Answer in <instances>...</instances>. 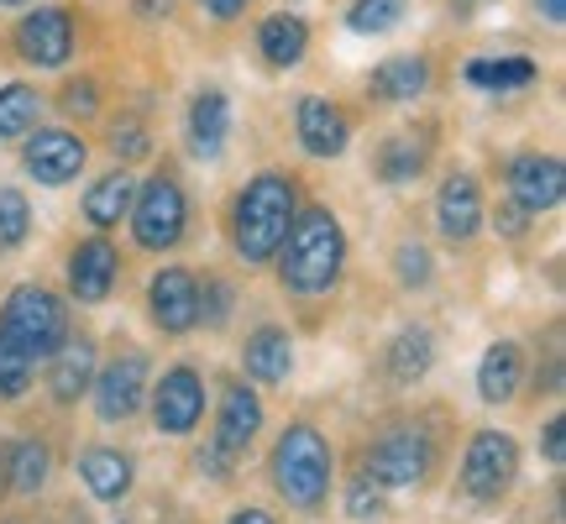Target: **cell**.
I'll return each mask as SVG.
<instances>
[{"mask_svg": "<svg viewBox=\"0 0 566 524\" xmlns=\"http://www.w3.org/2000/svg\"><path fill=\"white\" fill-rule=\"evenodd\" d=\"M27 231H32V210H27V200H21L17 189H0V247L27 242Z\"/></svg>", "mask_w": 566, "mask_h": 524, "instance_id": "32", "label": "cell"}, {"mask_svg": "<svg viewBox=\"0 0 566 524\" xmlns=\"http://www.w3.org/2000/svg\"><path fill=\"white\" fill-rule=\"evenodd\" d=\"M17 48H21V59L38 63V69H63L69 53H74V21H69V11H59V6L32 11L17 27Z\"/></svg>", "mask_w": 566, "mask_h": 524, "instance_id": "9", "label": "cell"}, {"mask_svg": "<svg viewBox=\"0 0 566 524\" xmlns=\"http://www.w3.org/2000/svg\"><path fill=\"white\" fill-rule=\"evenodd\" d=\"M430 357H436V346H430V331H405L399 342L388 346V373L399 378V384H415L430 373Z\"/></svg>", "mask_w": 566, "mask_h": 524, "instance_id": "27", "label": "cell"}, {"mask_svg": "<svg viewBox=\"0 0 566 524\" xmlns=\"http://www.w3.org/2000/svg\"><path fill=\"white\" fill-rule=\"evenodd\" d=\"M0 342L17 346L21 357H53L69 342V315L59 294H48L38 283H21L0 310Z\"/></svg>", "mask_w": 566, "mask_h": 524, "instance_id": "4", "label": "cell"}, {"mask_svg": "<svg viewBox=\"0 0 566 524\" xmlns=\"http://www.w3.org/2000/svg\"><path fill=\"white\" fill-rule=\"evenodd\" d=\"M273 483L294 509H321L331 493V446L310 425H289L273 446Z\"/></svg>", "mask_w": 566, "mask_h": 524, "instance_id": "3", "label": "cell"}, {"mask_svg": "<svg viewBox=\"0 0 566 524\" xmlns=\"http://www.w3.org/2000/svg\"><path fill=\"white\" fill-rule=\"evenodd\" d=\"M32 384V357H21L17 346L0 342V399H21Z\"/></svg>", "mask_w": 566, "mask_h": 524, "instance_id": "33", "label": "cell"}, {"mask_svg": "<svg viewBox=\"0 0 566 524\" xmlns=\"http://www.w3.org/2000/svg\"><path fill=\"white\" fill-rule=\"evenodd\" d=\"M48 446H38V441H21L17 446V457H11V488L17 493H38L42 483H48Z\"/></svg>", "mask_w": 566, "mask_h": 524, "instance_id": "31", "label": "cell"}, {"mask_svg": "<svg viewBox=\"0 0 566 524\" xmlns=\"http://www.w3.org/2000/svg\"><path fill=\"white\" fill-rule=\"evenodd\" d=\"M247 378H258V384H283L289 378V367H294V352H289V336H283L279 325H263V331H252L247 336Z\"/></svg>", "mask_w": 566, "mask_h": 524, "instance_id": "19", "label": "cell"}, {"mask_svg": "<svg viewBox=\"0 0 566 524\" xmlns=\"http://www.w3.org/2000/svg\"><path fill=\"white\" fill-rule=\"evenodd\" d=\"M0 6H27V0H0Z\"/></svg>", "mask_w": 566, "mask_h": 524, "instance_id": "44", "label": "cell"}, {"mask_svg": "<svg viewBox=\"0 0 566 524\" xmlns=\"http://www.w3.org/2000/svg\"><path fill=\"white\" fill-rule=\"evenodd\" d=\"M283 242H289L283 247V262H279L283 289H294V294H325L331 283L342 279L346 237L331 210H304V216H294Z\"/></svg>", "mask_w": 566, "mask_h": 524, "instance_id": "1", "label": "cell"}, {"mask_svg": "<svg viewBox=\"0 0 566 524\" xmlns=\"http://www.w3.org/2000/svg\"><path fill=\"white\" fill-rule=\"evenodd\" d=\"M147 304H153V321L163 331H189L200 321V283L189 279L184 268H163L153 289H147Z\"/></svg>", "mask_w": 566, "mask_h": 524, "instance_id": "13", "label": "cell"}, {"mask_svg": "<svg viewBox=\"0 0 566 524\" xmlns=\"http://www.w3.org/2000/svg\"><path fill=\"white\" fill-rule=\"evenodd\" d=\"M142 394H147V357L142 352H126L116 363L101 373V384H95V409H101V420H132L142 409Z\"/></svg>", "mask_w": 566, "mask_h": 524, "instance_id": "10", "label": "cell"}, {"mask_svg": "<svg viewBox=\"0 0 566 524\" xmlns=\"http://www.w3.org/2000/svg\"><path fill=\"white\" fill-rule=\"evenodd\" d=\"M530 80H535V63L530 59H478V63H467V84L493 90V95H504V90H525Z\"/></svg>", "mask_w": 566, "mask_h": 524, "instance_id": "26", "label": "cell"}, {"mask_svg": "<svg viewBox=\"0 0 566 524\" xmlns=\"http://www.w3.org/2000/svg\"><path fill=\"white\" fill-rule=\"evenodd\" d=\"M258 430H263V399H258L247 384L226 388L221 420H216V446H221L226 457H237V451H247V446H252V436H258Z\"/></svg>", "mask_w": 566, "mask_h": 524, "instance_id": "16", "label": "cell"}, {"mask_svg": "<svg viewBox=\"0 0 566 524\" xmlns=\"http://www.w3.org/2000/svg\"><path fill=\"white\" fill-rule=\"evenodd\" d=\"M38 122V90L0 84V137H27Z\"/></svg>", "mask_w": 566, "mask_h": 524, "instance_id": "29", "label": "cell"}, {"mask_svg": "<svg viewBox=\"0 0 566 524\" xmlns=\"http://www.w3.org/2000/svg\"><path fill=\"white\" fill-rule=\"evenodd\" d=\"M424 84H430V63L420 53H399V59L373 69V95L378 101H415V95H424Z\"/></svg>", "mask_w": 566, "mask_h": 524, "instance_id": "21", "label": "cell"}, {"mask_svg": "<svg viewBox=\"0 0 566 524\" xmlns=\"http://www.w3.org/2000/svg\"><path fill=\"white\" fill-rule=\"evenodd\" d=\"M514 472H520V446L509 441V436H499V430L472 436V446H467V462H462V488L472 493V499H483V504H488V499L509 493Z\"/></svg>", "mask_w": 566, "mask_h": 524, "instance_id": "6", "label": "cell"}, {"mask_svg": "<svg viewBox=\"0 0 566 524\" xmlns=\"http://www.w3.org/2000/svg\"><path fill=\"white\" fill-rule=\"evenodd\" d=\"M294 122H300V142H304V153H310V158H342L346 153V137H352V132H346V116L331 101L304 95Z\"/></svg>", "mask_w": 566, "mask_h": 524, "instance_id": "15", "label": "cell"}, {"mask_svg": "<svg viewBox=\"0 0 566 524\" xmlns=\"http://www.w3.org/2000/svg\"><path fill=\"white\" fill-rule=\"evenodd\" d=\"M80 478L95 499L116 504V499H126V488H132V462H126L122 451H111V446H95L80 462Z\"/></svg>", "mask_w": 566, "mask_h": 524, "instance_id": "24", "label": "cell"}, {"mask_svg": "<svg viewBox=\"0 0 566 524\" xmlns=\"http://www.w3.org/2000/svg\"><path fill=\"white\" fill-rule=\"evenodd\" d=\"M430 472V441L424 430H388L384 441L373 446V483L378 488H415Z\"/></svg>", "mask_w": 566, "mask_h": 524, "instance_id": "7", "label": "cell"}, {"mask_svg": "<svg viewBox=\"0 0 566 524\" xmlns=\"http://www.w3.org/2000/svg\"><path fill=\"white\" fill-rule=\"evenodd\" d=\"M226 315H231V289H226L221 279H210L205 283V294H200V321L226 325Z\"/></svg>", "mask_w": 566, "mask_h": 524, "instance_id": "35", "label": "cell"}, {"mask_svg": "<svg viewBox=\"0 0 566 524\" xmlns=\"http://www.w3.org/2000/svg\"><path fill=\"white\" fill-rule=\"evenodd\" d=\"M520 373H525V363H520V346L514 342H493L488 346L483 367H478V394H483L488 404H509L514 399V388H520Z\"/></svg>", "mask_w": 566, "mask_h": 524, "instance_id": "23", "label": "cell"}, {"mask_svg": "<svg viewBox=\"0 0 566 524\" xmlns=\"http://www.w3.org/2000/svg\"><path fill=\"white\" fill-rule=\"evenodd\" d=\"M346 509H352V520H378L384 514V488L373 483V478H357L352 493H346Z\"/></svg>", "mask_w": 566, "mask_h": 524, "instance_id": "34", "label": "cell"}, {"mask_svg": "<svg viewBox=\"0 0 566 524\" xmlns=\"http://www.w3.org/2000/svg\"><path fill=\"white\" fill-rule=\"evenodd\" d=\"M95 384V346L90 342H63L53 352V367H48V388L59 404H74L84 388Z\"/></svg>", "mask_w": 566, "mask_h": 524, "instance_id": "18", "label": "cell"}, {"mask_svg": "<svg viewBox=\"0 0 566 524\" xmlns=\"http://www.w3.org/2000/svg\"><path fill=\"white\" fill-rule=\"evenodd\" d=\"M111 147H116V158H122V163L147 158V132H142L137 122H122L116 132H111Z\"/></svg>", "mask_w": 566, "mask_h": 524, "instance_id": "36", "label": "cell"}, {"mask_svg": "<svg viewBox=\"0 0 566 524\" xmlns=\"http://www.w3.org/2000/svg\"><path fill=\"white\" fill-rule=\"evenodd\" d=\"M535 6H541V17H546V21H562L566 17V0H535Z\"/></svg>", "mask_w": 566, "mask_h": 524, "instance_id": "43", "label": "cell"}, {"mask_svg": "<svg viewBox=\"0 0 566 524\" xmlns=\"http://www.w3.org/2000/svg\"><path fill=\"white\" fill-rule=\"evenodd\" d=\"M405 6L409 0H352V32H367V38H378V32H394L399 21H405Z\"/></svg>", "mask_w": 566, "mask_h": 524, "instance_id": "30", "label": "cell"}, {"mask_svg": "<svg viewBox=\"0 0 566 524\" xmlns=\"http://www.w3.org/2000/svg\"><path fill=\"white\" fill-rule=\"evenodd\" d=\"M132 200H137V179L126 174V168H116V174H105L90 195H84V216L101 226H122L126 216H132Z\"/></svg>", "mask_w": 566, "mask_h": 524, "instance_id": "22", "label": "cell"}, {"mask_svg": "<svg viewBox=\"0 0 566 524\" xmlns=\"http://www.w3.org/2000/svg\"><path fill=\"white\" fill-rule=\"evenodd\" d=\"M399 279L405 283L430 279V252H424V247H399Z\"/></svg>", "mask_w": 566, "mask_h": 524, "instance_id": "37", "label": "cell"}, {"mask_svg": "<svg viewBox=\"0 0 566 524\" xmlns=\"http://www.w3.org/2000/svg\"><path fill=\"white\" fill-rule=\"evenodd\" d=\"M137 11L158 21V17H168V11H174V0H137Z\"/></svg>", "mask_w": 566, "mask_h": 524, "instance_id": "41", "label": "cell"}, {"mask_svg": "<svg viewBox=\"0 0 566 524\" xmlns=\"http://www.w3.org/2000/svg\"><path fill=\"white\" fill-rule=\"evenodd\" d=\"M436 221H441L446 242H472V237H478V226H483V195H478V184L467 179V174H451V179L441 184Z\"/></svg>", "mask_w": 566, "mask_h": 524, "instance_id": "14", "label": "cell"}, {"mask_svg": "<svg viewBox=\"0 0 566 524\" xmlns=\"http://www.w3.org/2000/svg\"><path fill=\"white\" fill-rule=\"evenodd\" d=\"M116 247L105 242V237H90V242L74 247V258H69V289H74V300L80 304H101L111 289H116Z\"/></svg>", "mask_w": 566, "mask_h": 524, "instance_id": "12", "label": "cell"}, {"mask_svg": "<svg viewBox=\"0 0 566 524\" xmlns=\"http://www.w3.org/2000/svg\"><path fill=\"white\" fill-rule=\"evenodd\" d=\"M562 189H566V174L556 158H541V153H525V158L509 163V195L520 210L541 216L551 205H562Z\"/></svg>", "mask_w": 566, "mask_h": 524, "instance_id": "11", "label": "cell"}, {"mask_svg": "<svg viewBox=\"0 0 566 524\" xmlns=\"http://www.w3.org/2000/svg\"><path fill=\"white\" fill-rule=\"evenodd\" d=\"M63 111H69V116H95V84L90 80L69 84V90H63Z\"/></svg>", "mask_w": 566, "mask_h": 524, "instance_id": "38", "label": "cell"}, {"mask_svg": "<svg viewBox=\"0 0 566 524\" xmlns=\"http://www.w3.org/2000/svg\"><path fill=\"white\" fill-rule=\"evenodd\" d=\"M294 226V184L283 174H258V179L242 189L237 200V216H231V237H237V252L247 262H268L283 247Z\"/></svg>", "mask_w": 566, "mask_h": 524, "instance_id": "2", "label": "cell"}, {"mask_svg": "<svg viewBox=\"0 0 566 524\" xmlns=\"http://www.w3.org/2000/svg\"><path fill=\"white\" fill-rule=\"evenodd\" d=\"M205 415V384L195 367H174L163 373V384L153 388V420L163 436H189Z\"/></svg>", "mask_w": 566, "mask_h": 524, "instance_id": "8", "label": "cell"}, {"mask_svg": "<svg viewBox=\"0 0 566 524\" xmlns=\"http://www.w3.org/2000/svg\"><path fill=\"white\" fill-rule=\"evenodd\" d=\"M226 132H231V105H226V95L221 90H200L195 105H189V137H195V153H200V158H216Z\"/></svg>", "mask_w": 566, "mask_h": 524, "instance_id": "20", "label": "cell"}, {"mask_svg": "<svg viewBox=\"0 0 566 524\" xmlns=\"http://www.w3.org/2000/svg\"><path fill=\"white\" fill-rule=\"evenodd\" d=\"M200 6L216 21H231V17H242V11H247V0H200Z\"/></svg>", "mask_w": 566, "mask_h": 524, "instance_id": "40", "label": "cell"}, {"mask_svg": "<svg viewBox=\"0 0 566 524\" xmlns=\"http://www.w3.org/2000/svg\"><path fill=\"white\" fill-rule=\"evenodd\" d=\"M258 48H263V59L273 69H294L304 59V48H310V27L300 17H268L263 32H258Z\"/></svg>", "mask_w": 566, "mask_h": 524, "instance_id": "25", "label": "cell"}, {"mask_svg": "<svg viewBox=\"0 0 566 524\" xmlns=\"http://www.w3.org/2000/svg\"><path fill=\"white\" fill-rule=\"evenodd\" d=\"M420 168H424V142L420 137L399 132V137L384 142V153H378V174H384L388 184H409Z\"/></svg>", "mask_w": 566, "mask_h": 524, "instance_id": "28", "label": "cell"}, {"mask_svg": "<svg viewBox=\"0 0 566 524\" xmlns=\"http://www.w3.org/2000/svg\"><path fill=\"white\" fill-rule=\"evenodd\" d=\"M27 168L42 184H69L84 168V142L69 132H38L27 142Z\"/></svg>", "mask_w": 566, "mask_h": 524, "instance_id": "17", "label": "cell"}, {"mask_svg": "<svg viewBox=\"0 0 566 524\" xmlns=\"http://www.w3.org/2000/svg\"><path fill=\"white\" fill-rule=\"evenodd\" d=\"M546 457H551L556 467H562V457H566V425H562V420H551V425H546Z\"/></svg>", "mask_w": 566, "mask_h": 524, "instance_id": "39", "label": "cell"}, {"mask_svg": "<svg viewBox=\"0 0 566 524\" xmlns=\"http://www.w3.org/2000/svg\"><path fill=\"white\" fill-rule=\"evenodd\" d=\"M184 221H189V210H184V189L168 179V174L147 179V189L132 200V231H137V242L147 247V252H168V247H179Z\"/></svg>", "mask_w": 566, "mask_h": 524, "instance_id": "5", "label": "cell"}, {"mask_svg": "<svg viewBox=\"0 0 566 524\" xmlns=\"http://www.w3.org/2000/svg\"><path fill=\"white\" fill-rule=\"evenodd\" d=\"M231 524H273L263 514V509H237V514H231Z\"/></svg>", "mask_w": 566, "mask_h": 524, "instance_id": "42", "label": "cell"}]
</instances>
